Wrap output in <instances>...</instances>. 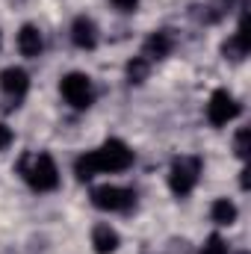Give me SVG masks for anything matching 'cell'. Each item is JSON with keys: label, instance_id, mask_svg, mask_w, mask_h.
<instances>
[{"label": "cell", "instance_id": "1", "mask_svg": "<svg viewBox=\"0 0 251 254\" xmlns=\"http://www.w3.org/2000/svg\"><path fill=\"white\" fill-rule=\"evenodd\" d=\"M130 166H133V151L122 139H107L101 148L86 151L74 160V175H77V181H92L101 172L119 175V172H127Z\"/></svg>", "mask_w": 251, "mask_h": 254}, {"label": "cell", "instance_id": "2", "mask_svg": "<svg viewBox=\"0 0 251 254\" xmlns=\"http://www.w3.org/2000/svg\"><path fill=\"white\" fill-rule=\"evenodd\" d=\"M18 175L33 187L36 192H51L60 187V169L54 163L51 154L36 151V154H24L18 160Z\"/></svg>", "mask_w": 251, "mask_h": 254}, {"label": "cell", "instance_id": "3", "mask_svg": "<svg viewBox=\"0 0 251 254\" xmlns=\"http://www.w3.org/2000/svg\"><path fill=\"white\" fill-rule=\"evenodd\" d=\"M198 178H201V157H192V154L178 157L172 163V169H169V187H172L175 195H181V198L195 190Z\"/></svg>", "mask_w": 251, "mask_h": 254}, {"label": "cell", "instance_id": "4", "mask_svg": "<svg viewBox=\"0 0 251 254\" xmlns=\"http://www.w3.org/2000/svg\"><path fill=\"white\" fill-rule=\"evenodd\" d=\"M92 204L98 210H107V213H130L136 207V192L127 190V187L104 184V187L92 190Z\"/></svg>", "mask_w": 251, "mask_h": 254}, {"label": "cell", "instance_id": "5", "mask_svg": "<svg viewBox=\"0 0 251 254\" xmlns=\"http://www.w3.org/2000/svg\"><path fill=\"white\" fill-rule=\"evenodd\" d=\"M60 92H63L65 104H71L74 110H89L92 101H95V89H92V80L89 74L83 71H71L60 80Z\"/></svg>", "mask_w": 251, "mask_h": 254}, {"label": "cell", "instance_id": "6", "mask_svg": "<svg viewBox=\"0 0 251 254\" xmlns=\"http://www.w3.org/2000/svg\"><path fill=\"white\" fill-rule=\"evenodd\" d=\"M240 116V104L237 98L228 92V89H216L210 95V104H207V119L213 127H225L228 122H234Z\"/></svg>", "mask_w": 251, "mask_h": 254}, {"label": "cell", "instance_id": "7", "mask_svg": "<svg viewBox=\"0 0 251 254\" xmlns=\"http://www.w3.org/2000/svg\"><path fill=\"white\" fill-rule=\"evenodd\" d=\"M0 89H3L6 98L21 101L27 95V89H30V74L24 68H18V65H9V68L0 71Z\"/></svg>", "mask_w": 251, "mask_h": 254}, {"label": "cell", "instance_id": "8", "mask_svg": "<svg viewBox=\"0 0 251 254\" xmlns=\"http://www.w3.org/2000/svg\"><path fill=\"white\" fill-rule=\"evenodd\" d=\"M71 42L80 51H92L98 45V24L92 18H86V15L74 18V24H71Z\"/></svg>", "mask_w": 251, "mask_h": 254}, {"label": "cell", "instance_id": "9", "mask_svg": "<svg viewBox=\"0 0 251 254\" xmlns=\"http://www.w3.org/2000/svg\"><path fill=\"white\" fill-rule=\"evenodd\" d=\"M18 51L27 60H36L45 51V39H42V30L36 24H24L21 27V33H18Z\"/></svg>", "mask_w": 251, "mask_h": 254}, {"label": "cell", "instance_id": "10", "mask_svg": "<svg viewBox=\"0 0 251 254\" xmlns=\"http://www.w3.org/2000/svg\"><path fill=\"white\" fill-rule=\"evenodd\" d=\"M172 51H175V36H172L169 30H157V33L148 36L142 57H145V60H166Z\"/></svg>", "mask_w": 251, "mask_h": 254}, {"label": "cell", "instance_id": "11", "mask_svg": "<svg viewBox=\"0 0 251 254\" xmlns=\"http://www.w3.org/2000/svg\"><path fill=\"white\" fill-rule=\"evenodd\" d=\"M119 246H122V240H119V231L113 225L101 222V225L92 228V249L98 254H113Z\"/></svg>", "mask_w": 251, "mask_h": 254}, {"label": "cell", "instance_id": "12", "mask_svg": "<svg viewBox=\"0 0 251 254\" xmlns=\"http://www.w3.org/2000/svg\"><path fill=\"white\" fill-rule=\"evenodd\" d=\"M210 219L216 225H234L237 222V204L228 201V198H216L213 207H210Z\"/></svg>", "mask_w": 251, "mask_h": 254}, {"label": "cell", "instance_id": "13", "mask_svg": "<svg viewBox=\"0 0 251 254\" xmlns=\"http://www.w3.org/2000/svg\"><path fill=\"white\" fill-rule=\"evenodd\" d=\"M148 74H151V60L133 57V60L127 63V80H130V83H145Z\"/></svg>", "mask_w": 251, "mask_h": 254}, {"label": "cell", "instance_id": "14", "mask_svg": "<svg viewBox=\"0 0 251 254\" xmlns=\"http://www.w3.org/2000/svg\"><path fill=\"white\" fill-rule=\"evenodd\" d=\"M249 51H251V48H249V45H243L237 36H231V39L222 45V54H225V60H234V63L246 60V57H249Z\"/></svg>", "mask_w": 251, "mask_h": 254}, {"label": "cell", "instance_id": "15", "mask_svg": "<svg viewBox=\"0 0 251 254\" xmlns=\"http://www.w3.org/2000/svg\"><path fill=\"white\" fill-rule=\"evenodd\" d=\"M234 151H237L240 160L249 157V151H251V130L249 127H240V130H237V136H234Z\"/></svg>", "mask_w": 251, "mask_h": 254}, {"label": "cell", "instance_id": "16", "mask_svg": "<svg viewBox=\"0 0 251 254\" xmlns=\"http://www.w3.org/2000/svg\"><path fill=\"white\" fill-rule=\"evenodd\" d=\"M201 254H228V243L219 237V234H210L201 246Z\"/></svg>", "mask_w": 251, "mask_h": 254}, {"label": "cell", "instance_id": "17", "mask_svg": "<svg viewBox=\"0 0 251 254\" xmlns=\"http://www.w3.org/2000/svg\"><path fill=\"white\" fill-rule=\"evenodd\" d=\"M237 3H243V0H213V6H210V9H216L213 15H216V21H219V18H222L225 12H231Z\"/></svg>", "mask_w": 251, "mask_h": 254}, {"label": "cell", "instance_id": "18", "mask_svg": "<svg viewBox=\"0 0 251 254\" xmlns=\"http://www.w3.org/2000/svg\"><path fill=\"white\" fill-rule=\"evenodd\" d=\"M12 142H15V133H12V127L0 122V151H6V148H9Z\"/></svg>", "mask_w": 251, "mask_h": 254}, {"label": "cell", "instance_id": "19", "mask_svg": "<svg viewBox=\"0 0 251 254\" xmlns=\"http://www.w3.org/2000/svg\"><path fill=\"white\" fill-rule=\"evenodd\" d=\"M113 6L122 9V12H133V9L139 6V0H113Z\"/></svg>", "mask_w": 251, "mask_h": 254}, {"label": "cell", "instance_id": "20", "mask_svg": "<svg viewBox=\"0 0 251 254\" xmlns=\"http://www.w3.org/2000/svg\"><path fill=\"white\" fill-rule=\"evenodd\" d=\"M240 175H243V178H240V184H243V190H249V169H243Z\"/></svg>", "mask_w": 251, "mask_h": 254}, {"label": "cell", "instance_id": "21", "mask_svg": "<svg viewBox=\"0 0 251 254\" xmlns=\"http://www.w3.org/2000/svg\"><path fill=\"white\" fill-rule=\"evenodd\" d=\"M0 45H3V36H0Z\"/></svg>", "mask_w": 251, "mask_h": 254}, {"label": "cell", "instance_id": "22", "mask_svg": "<svg viewBox=\"0 0 251 254\" xmlns=\"http://www.w3.org/2000/svg\"><path fill=\"white\" fill-rule=\"evenodd\" d=\"M240 254H249V252H240Z\"/></svg>", "mask_w": 251, "mask_h": 254}]
</instances>
